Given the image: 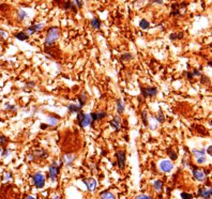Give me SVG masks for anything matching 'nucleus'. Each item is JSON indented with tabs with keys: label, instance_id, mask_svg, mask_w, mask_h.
I'll return each instance as SVG.
<instances>
[{
	"label": "nucleus",
	"instance_id": "nucleus-1",
	"mask_svg": "<svg viewBox=\"0 0 212 199\" xmlns=\"http://www.w3.org/2000/svg\"><path fill=\"white\" fill-rule=\"evenodd\" d=\"M60 35V31L58 27H51L47 30V35H46L45 42H44V45L45 47H51L54 45V43L56 42L58 39H59Z\"/></svg>",
	"mask_w": 212,
	"mask_h": 199
},
{
	"label": "nucleus",
	"instance_id": "nucleus-2",
	"mask_svg": "<svg viewBox=\"0 0 212 199\" xmlns=\"http://www.w3.org/2000/svg\"><path fill=\"white\" fill-rule=\"evenodd\" d=\"M33 182H34L37 189H42L44 186V184H45L44 176L41 173H35L34 175H33Z\"/></svg>",
	"mask_w": 212,
	"mask_h": 199
},
{
	"label": "nucleus",
	"instance_id": "nucleus-3",
	"mask_svg": "<svg viewBox=\"0 0 212 199\" xmlns=\"http://www.w3.org/2000/svg\"><path fill=\"white\" fill-rule=\"evenodd\" d=\"M116 157H117V162H118V167L120 169H123L124 166H125V151H123V150L117 151Z\"/></svg>",
	"mask_w": 212,
	"mask_h": 199
},
{
	"label": "nucleus",
	"instance_id": "nucleus-4",
	"mask_svg": "<svg viewBox=\"0 0 212 199\" xmlns=\"http://www.w3.org/2000/svg\"><path fill=\"white\" fill-rule=\"evenodd\" d=\"M142 93L144 98H153L156 95L158 90L154 87H148V88H142Z\"/></svg>",
	"mask_w": 212,
	"mask_h": 199
},
{
	"label": "nucleus",
	"instance_id": "nucleus-5",
	"mask_svg": "<svg viewBox=\"0 0 212 199\" xmlns=\"http://www.w3.org/2000/svg\"><path fill=\"white\" fill-rule=\"evenodd\" d=\"M58 173H59V167L56 165V163H53V165H51L49 167V178L51 181H56Z\"/></svg>",
	"mask_w": 212,
	"mask_h": 199
},
{
	"label": "nucleus",
	"instance_id": "nucleus-6",
	"mask_svg": "<svg viewBox=\"0 0 212 199\" xmlns=\"http://www.w3.org/2000/svg\"><path fill=\"white\" fill-rule=\"evenodd\" d=\"M106 116H107V114H106L105 112H93V114H91L90 115V117H91V125L93 126V122H95V121H98V120L104 119Z\"/></svg>",
	"mask_w": 212,
	"mask_h": 199
},
{
	"label": "nucleus",
	"instance_id": "nucleus-7",
	"mask_svg": "<svg viewBox=\"0 0 212 199\" xmlns=\"http://www.w3.org/2000/svg\"><path fill=\"white\" fill-rule=\"evenodd\" d=\"M211 189H206L205 187H200V189H198V196L202 197L204 199H210V197H211Z\"/></svg>",
	"mask_w": 212,
	"mask_h": 199
},
{
	"label": "nucleus",
	"instance_id": "nucleus-8",
	"mask_svg": "<svg viewBox=\"0 0 212 199\" xmlns=\"http://www.w3.org/2000/svg\"><path fill=\"white\" fill-rule=\"evenodd\" d=\"M120 121H121L120 117H119V116H115V117H114V119L109 122L110 126H113V128L115 129L116 132H119V130H120V125H121Z\"/></svg>",
	"mask_w": 212,
	"mask_h": 199
},
{
	"label": "nucleus",
	"instance_id": "nucleus-9",
	"mask_svg": "<svg viewBox=\"0 0 212 199\" xmlns=\"http://www.w3.org/2000/svg\"><path fill=\"white\" fill-rule=\"evenodd\" d=\"M193 176L196 180L198 181H202L205 180V177H206V173L200 169H197V168H193Z\"/></svg>",
	"mask_w": 212,
	"mask_h": 199
},
{
	"label": "nucleus",
	"instance_id": "nucleus-10",
	"mask_svg": "<svg viewBox=\"0 0 212 199\" xmlns=\"http://www.w3.org/2000/svg\"><path fill=\"white\" fill-rule=\"evenodd\" d=\"M47 156V154L44 150L40 149V150H35L31 155H30V159H34V157H38V159H45Z\"/></svg>",
	"mask_w": 212,
	"mask_h": 199
},
{
	"label": "nucleus",
	"instance_id": "nucleus-11",
	"mask_svg": "<svg viewBox=\"0 0 212 199\" xmlns=\"http://www.w3.org/2000/svg\"><path fill=\"white\" fill-rule=\"evenodd\" d=\"M160 167H161V169L163 170V171L168 173V171H170V170L172 169L174 165H172V162H169V161H163V162H161V164H160Z\"/></svg>",
	"mask_w": 212,
	"mask_h": 199
},
{
	"label": "nucleus",
	"instance_id": "nucleus-12",
	"mask_svg": "<svg viewBox=\"0 0 212 199\" xmlns=\"http://www.w3.org/2000/svg\"><path fill=\"white\" fill-rule=\"evenodd\" d=\"M42 28H43V24H35V25H32V26L28 27L26 30H27V32L29 33V35H33V33H35V32L41 31Z\"/></svg>",
	"mask_w": 212,
	"mask_h": 199
},
{
	"label": "nucleus",
	"instance_id": "nucleus-13",
	"mask_svg": "<svg viewBox=\"0 0 212 199\" xmlns=\"http://www.w3.org/2000/svg\"><path fill=\"white\" fill-rule=\"evenodd\" d=\"M84 183L88 186V189L90 192H93L97 187V182L94 179H86V180H84Z\"/></svg>",
	"mask_w": 212,
	"mask_h": 199
},
{
	"label": "nucleus",
	"instance_id": "nucleus-14",
	"mask_svg": "<svg viewBox=\"0 0 212 199\" xmlns=\"http://www.w3.org/2000/svg\"><path fill=\"white\" fill-rule=\"evenodd\" d=\"M74 159H75V155H74V154H67V155H65V157H63L65 164L67 165V166H70Z\"/></svg>",
	"mask_w": 212,
	"mask_h": 199
},
{
	"label": "nucleus",
	"instance_id": "nucleus-15",
	"mask_svg": "<svg viewBox=\"0 0 212 199\" xmlns=\"http://www.w3.org/2000/svg\"><path fill=\"white\" fill-rule=\"evenodd\" d=\"M63 8H65V10H72L74 13H76V5L73 1H67V2L65 3V5H63Z\"/></svg>",
	"mask_w": 212,
	"mask_h": 199
},
{
	"label": "nucleus",
	"instance_id": "nucleus-16",
	"mask_svg": "<svg viewBox=\"0 0 212 199\" xmlns=\"http://www.w3.org/2000/svg\"><path fill=\"white\" fill-rule=\"evenodd\" d=\"M100 199H115V196H114L113 193H110V192L108 191H105L101 193Z\"/></svg>",
	"mask_w": 212,
	"mask_h": 199
},
{
	"label": "nucleus",
	"instance_id": "nucleus-17",
	"mask_svg": "<svg viewBox=\"0 0 212 199\" xmlns=\"http://www.w3.org/2000/svg\"><path fill=\"white\" fill-rule=\"evenodd\" d=\"M14 37H16L17 40L19 41H26L29 39V35H27V33H25V32H18V33H16V35H14Z\"/></svg>",
	"mask_w": 212,
	"mask_h": 199
},
{
	"label": "nucleus",
	"instance_id": "nucleus-18",
	"mask_svg": "<svg viewBox=\"0 0 212 199\" xmlns=\"http://www.w3.org/2000/svg\"><path fill=\"white\" fill-rule=\"evenodd\" d=\"M67 109L70 110V112H72V114H74V112H81V107L79 106V105H74V104H70V105H67Z\"/></svg>",
	"mask_w": 212,
	"mask_h": 199
},
{
	"label": "nucleus",
	"instance_id": "nucleus-19",
	"mask_svg": "<svg viewBox=\"0 0 212 199\" xmlns=\"http://www.w3.org/2000/svg\"><path fill=\"white\" fill-rule=\"evenodd\" d=\"M89 124H91V117H90V115L85 114V118H84L83 123H81V128H86Z\"/></svg>",
	"mask_w": 212,
	"mask_h": 199
},
{
	"label": "nucleus",
	"instance_id": "nucleus-20",
	"mask_svg": "<svg viewBox=\"0 0 212 199\" xmlns=\"http://www.w3.org/2000/svg\"><path fill=\"white\" fill-rule=\"evenodd\" d=\"M183 37H184V33H183V32H179V33H172L170 37H169V39H170L172 41L181 40V39H183Z\"/></svg>",
	"mask_w": 212,
	"mask_h": 199
},
{
	"label": "nucleus",
	"instance_id": "nucleus-21",
	"mask_svg": "<svg viewBox=\"0 0 212 199\" xmlns=\"http://www.w3.org/2000/svg\"><path fill=\"white\" fill-rule=\"evenodd\" d=\"M78 101H79V106L83 108V106L85 105V103H86L87 101V93L84 92L81 96H78Z\"/></svg>",
	"mask_w": 212,
	"mask_h": 199
},
{
	"label": "nucleus",
	"instance_id": "nucleus-22",
	"mask_svg": "<svg viewBox=\"0 0 212 199\" xmlns=\"http://www.w3.org/2000/svg\"><path fill=\"white\" fill-rule=\"evenodd\" d=\"M205 150L204 149H201V150H193V154L194 156L196 157V159H199V157H202L205 155Z\"/></svg>",
	"mask_w": 212,
	"mask_h": 199
},
{
	"label": "nucleus",
	"instance_id": "nucleus-23",
	"mask_svg": "<svg viewBox=\"0 0 212 199\" xmlns=\"http://www.w3.org/2000/svg\"><path fill=\"white\" fill-rule=\"evenodd\" d=\"M91 27L93 28V29H100V27H101V21H100L98 18H93L91 21Z\"/></svg>",
	"mask_w": 212,
	"mask_h": 199
},
{
	"label": "nucleus",
	"instance_id": "nucleus-24",
	"mask_svg": "<svg viewBox=\"0 0 212 199\" xmlns=\"http://www.w3.org/2000/svg\"><path fill=\"white\" fill-rule=\"evenodd\" d=\"M123 109L124 106L123 104H122V102H121V100H117V112H118V114H122Z\"/></svg>",
	"mask_w": 212,
	"mask_h": 199
},
{
	"label": "nucleus",
	"instance_id": "nucleus-25",
	"mask_svg": "<svg viewBox=\"0 0 212 199\" xmlns=\"http://www.w3.org/2000/svg\"><path fill=\"white\" fill-rule=\"evenodd\" d=\"M139 26H140V28L142 29H148L149 27H150V24H149V21H146V19H142L140 21V23H139Z\"/></svg>",
	"mask_w": 212,
	"mask_h": 199
},
{
	"label": "nucleus",
	"instance_id": "nucleus-26",
	"mask_svg": "<svg viewBox=\"0 0 212 199\" xmlns=\"http://www.w3.org/2000/svg\"><path fill=\"white\" fill-rule=\"evenodd\" d=\"M154 189H156V192H161L162 189H163V182L160 180L156 181V182H154Z\"/></svg>",
	"mask_w": 212,
	"mask_h": 199
},
{
	"label": "nucleus",
	"instance_id": "nucleus-27",
	"mask_svg": "<svg viewBox=\"0 0 212 199\" xmlns=\"http://www.w3.org/2000/svg\"><path fill=\"white\" fill-rule=\"evenodd\" d=\"M84 118H85V114H84V112L81 110V112H78V115H77V122H78V125H79L81 128V123H83Z\"/></svg>",
	"mask_w": 212,
	"mask_h": 199
},
{
	"label": "nucleus",
	"instance_id": "nucleus-28",
	"mask_svg": "<svg viewBox=\"0 0 212 199\" xmlns=\"http://www.w3.org/2000/svg\"><path fill=\"white\" fill-rule=\"evenodd\" d=\"M120 58H121V60H122V61H129V60H131V59L133 58V56H132L131 54L126 53V54H122Z\"/></svg>",
	"mask_w": 212,
	"mask_h": 199
},
{
	"label": "nucleus",
	"instance_id": "nucleus-29",
	"mask_svg": "<svg viewBox=\"0 0 212 199\" xmlns=\"http://www.w3.org/2000/svg\"><path fill=\"white\" fill-rule=\"evenodd\" d=\"M156 120H158V122L160 123H163L164 121H165V117H164V114L161 109H160V112H158V116H156Z\"/></svg>",
	"mask_w": 212,
	"mask_h": 199
},
{
	"label": "nucleus",
	"instance_id": "nucleus-30",
	"mask_svg": "<svg viewBox=\"0 0 212 199\" xmlns=\"http://www.w3.org/2000/svg\"><path fill=\"white\" fill-rule=\"evenodd\" d=\"M168 155H169V157H170V159H172V161H175V159H177V157H178V155H177V152H175V151H172V149H169L168 151Z\"/></svg>",
	"mask_w": 212,
	"mask_h": 199
},
{
	"label": "nucleus",
	"instance_id": "nucleus-31",
	"mask_svg": "<svg viewBox=\"0 0 212 199\" xmlns=\"http://www.w3.org/2000/svg\"><path fill=\"white\" fill-rule=\"evenodd\" d=\"M142 123L145 126H148V120H147V112L142 110Z\"/></svg>",
	"mask_w": 212,
	"mask_h": 199
},
{
	"label": "nucleus",
	"instance_id": "nucleus-32",
	"mask_svg": "<svg viewBox=\"0 0 212 199\" xmlns=\"http://www.w3.org/2000/svg\"><path fill=\"white\" fill-rule=\"evenodd\" d=\"M195 129H197V132L198 133H201V134H204V135H207L208 134V132L206 131V129L204 128V126H200V125H195Z\"/></svg>",
	"mask_w": 212,
	"mask_h": 199
},
{
	"label": "nucleus",
	"instance_id": "nucleus-33",
	"mask_svg": "<svg viewBox=\"0 0 212 199\" xmlns=\"http://www.w3.org/2000/svg\"><path fill=\"white\" fill-rule=\"evenodd\" d=\"M58 119H59V117H49L48 118L49 124H51V125H56L57 122H58Z\"/></svg>",
	"mask_w": 212,
	"mask_h": 199
},
{
	"label": "nucleus",
	"instance_id": "nucleus-34",
	"mask_svg": "<svg viewBox=\"0 0 212 199\" xmlns=\"http://www.w3.org/2000/svg\"><path fill=\"white\" fill-rule=\"evenodd\" d=\"M210 82V78L208 76H205V75H200V82L201 84H208Z\"/></svg>",
	"mask_w": 212,
	"mask_h": 199
},
{
	"label": "nucleus",
	"instance_id": "nucleus-35",
	"mask_svg": "<svg viewBox=\"0 0 212 199\" xmlns=\"http://www.w3.org/2000/svg\"><path fill=\"white\" fill-rule=\"evenodd\" d=\"M7 141H8V138L6 137V136H0V146H4L7 143Z\"/></svg>",
	"mask_w": 212,
	"mask_h": 199
},
{
	"label": "nucleus",
	"instance_id": "nucleus-36",
	"mask_svg": "<svg viewBox=\"0 0 212 199\" xmlns=\"http://www.w3.org/2000/svg\"><path fill=\"white\" fill-rule=\"evenodd\" d=\"M181 197H182V199H192L193 198V195L191 194H188V193H181Z\"/></svg>",
	"mask_w": 212,
	"mask_h": 199
},
{
	"label": "nucleus",
	"instance_id": "nucleus-37",
	"mask_svg": "<svg viewBox=\"0 0 212 199\" xmlns=\"http://www.w3.org/2000/svg\"><path fill=\"white\" fill-rule=\"evenodd\" d=\"M27 16V14H26V12L25 11H19V13H18V18L21 19V21H23V19L25 18Z\"/></svg>",
	"mask_w": 212,
	"mask_h": 199
},
{
	"label": "nucleus",
	"instance_id": "nucleus-38",
	"mask_svg": "<svg viewBox=\"0 0 212 199\" xmlns=\"http://www.w3.org/2000/svg\"><path fill=\"white\" fill-rule=\"evenodd\" d=\"M135 199H153L151 196H148V195H139V196H137Z\"/></svg>",
	"mask_w": 212,
	"mask_h": 199
},
{
	"label": "nucleus",
	"instance_id": "nucleus-39",
	"mask_svg": "<svg viewBox=\"0 0 212 199\" xmlns=\"http://www.w3.org/2000/svg\"><path fill=\"white\" fill-rule=\"evenodd\" d=\"M192 74H193V76H200V72H199V70L197 69H194L193 72H192Z\"/></svg>",
	"mask_w": 212,
	"mask_h": 199
},
{
	"label": "nucleus",
	"instance_id": "nucleus-40",
	"mask_svg": "<svg viewBox=\"0 0 212 199\" xmlns=\"http://www.w3.org/2000/svg\"><path fill=\"white\" fill-rule=\"evenodd\" d=\"M205 162H206V157H205V156L197 159V163H198V164H202V163H205Z\"/></svg>",
	"mask_w": 212,
	"mask_h": 199
},
{
	"label": "nucleus",
	"instance_id": "nucleus-41",
	"mask_svg": "<svg viewBox=\"0 0 212 199\" xmlns=\"http://www.w3.org/2000/svg\"><path fill=\"white\" fill-rule=\"evenodd\" d=\"M74 3H75V4L77 5L78 8H81V7H83V4H84L83 1H81V0H76V1H75Z\"/></svg>",
	"mask_w": 212,
	"mask_h": 199
},
{
	"label": "nucleus",
	"instance_id": "nucleus-42",
	"mask_svg": "<svg viewBox=\"0 0 212 199\" xmlns=\"http://www.w3.org/2000/svg\"><path fill=\"white\" fill-rule=\"evenodd\" d=\"M185 74H186V77H188V79H192V78L194 77L193 74H192V73H190V72H186Z\"/></svg>",
	"mask_w": 212,
	"mask_h": 199
},
{
	"label": "nucleus",
	"instance_id": "nucleus-43",
	"mask_svg": "<svg viewBox=\"0 0 212 199\" xmlns=\"http://www.w3.org/2000/svg\"><path fill=\"white\" fill-rule=\"evenodd\" d=\"M151 2H154V3H158V4H162L164 2L163 0H152Z\"/></svg>",
	"mask_w": 212,
	"mask_h": 199
},
{
	"label": "nucleus",
	"instance_id": "nucleus-44",
	"mask_svg": "<svg viewBox=\"0 0 212 199\" xmlns=\"http://www.w3.org/2000/svg\"><path fill=\"white\" fill-rule=\"evenodd\" d=\"M207 152H208V154H209V155H211V152H212V147L211 146L208 147V149H207Z\"/></svg>",
	"mask_w": 212,
	"mask_h": 199
},
{
	"label": "nucleus",
	"instance_id": "nucleus-45",
	"mask_svg": "<svg viewBox=\"0 0 212 199\" xmlns=\"http://www.w3.org/2000/svg\"><path fill=\"white\" fill-rule=\"evenodd\" d=\"M7 155H8V150H4V151L2 152V156H4V157H6Z\"/></svg>",
	"mask_w": 212,
	"mask_h": 199
},
{
	"label": "nucleus",
	"instance_id": "nucleus-46",
	"mask_svg": "<svg viewBox=\"0 0 212 199\" xmlns=\"http://www.w3.org/2000/svg\"><path fill=\"white\" fill-rule=\"evenodd\" d=\"M46 128H47V125H45V124L41 125V129H43V130H44V129H46Z\"/></svg>",
	"mask_w": 212,
	"mask_h": 199
},
{
	"label": "nucleus",
	"instance_id": "nucleus-47",
	"mask_svg": "<svg viewBox=\"0 0 212 199\" xmlns=\"http://www.w3.org/2000/svg\"><path fill=\"white\" fill-rule=\"evenodd\" d=\"M27 199H34V198H33V197H31V196H29V197H28V198Z\"/></svg>",
	"mask_w": 212,
	"mask_h": 199
},
{
	"label": "nucleus",
	"instance_id": "nucleus-48",
	"mask_svg": "<svg viewBox=\"0 0 212 199\" xmlns=\"http://www.w3.org/2000/svg\"><path fill=\"white\" fill-rule=\"evenodd\" d=\"M55 199H60V198H59V197H57V198H55Z\"/></svg>",
	"mask_w": 212,
	"mask_h": 199
}]
</instances>
